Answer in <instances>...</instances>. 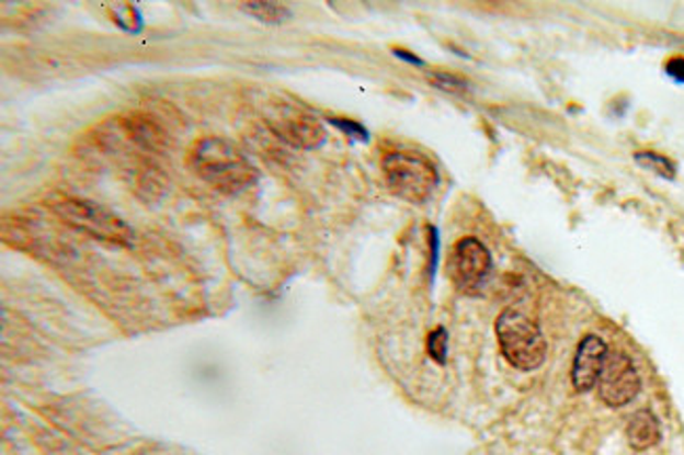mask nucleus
Masks as SVG:
<instances>
[{"instance_id":"nucleus-3","label":"nucleus","mask_w":684,"mask_h":455,"mask_svg":"<svg viewBox=\"0 0 684 455\" xmlns=\"http://www.w3.org/2000/svg\"><path fill=\"white\" fill-rule=\"evenodd\" d=\"M386 184L398 198L421 205L438 186V171L432 162L413 152H392L384 159Z\"/></svg>"},{"instance_id":"nucleus-1","label":"nucleus","mask_w":684,"mask_h":455,"mask_svg":"<svg viewBox=\"0 0 684 455\" xmlns=\"http://www.w3.org/2000/svg\"><path fill=\"white\" fill-rule=\"evenodd\" d=\"M192 167L207 184L230 194L258 182V169L238 148L219 137L201 139L194 146Z\"/></svg>"},{"instance_id":"nucleus-14","label":"nucleus","mask_w":684,"mask_h":455,"mask_svg":"<svg viewBox=\"0 0 684 455\" xmlns=\"http://www.w3.org/2000/svg\"><path fill=\"white\" fill-rule=\"evenodd\" d=\"M665 72L672 81L681 82L684 84V57H674L665 64Z\"/></svg>"},{"instance_id":"nucleus-12","label":"nucleus","mask_w":684,"mask_h":455,"mask_svg":"<svg viewBox=\"0 0 684 455\" xmlns=\"http://www.w3.org/2000/svg\"><path fill=\"white\" fill-rule=\"evenodd\" d=\"M430 82H432L436 89L447 91V93H453V95H464V93H468V89H470V82L464 81V79H459V77H455V75H447V72L430 75Z\"/></svg>"},{"instance_id":"nucleus-16","label":"nucleus","mask_w":684,"mask_h":455,"mask_svg":"<svg viewBox=\"0 0 684 455\" xmlns=\"http://www.w3.org/2000/svg\"><path fill=\"white\" fill-rule=\"evenodd\" d=\"M396 57H400V59H404V61H409V64H415V66H423V61H421L418 55H411L409 52H404V49H395Z\"/></svg>"},{"instance_id":"nucleus-8","label":"nucleus","mask_w":684,"mask_h":455,"mask_svg":"<svg viewBox=\"0 0 684 455\" xmlns=\"http://www.w3.org/2000/svg\"><path fill=\"white\" fill-rule=\"evenodd\" d=\"M606 354H608V349L598 335H585L579 342L573 372H571L573 388L578 393H588L598 384V377L605 367Z\"/></svg>"},{"instance_id":"nucleus-6","label":"nucleus","mask_w":684,"mask_h":455,"mask_svg":"<svg viewBox=\"0 0 684 455\" xmlns=\"http://www.w3.org/2000/svg\"><path fill=\"white\" fill-rule=\"evenodd\" d=\"M598 397L608 407H624L640 393V377L628 354L608 352L603 374L598 377Z\"/></svg>"},{"instance_id":"nucleus-10","label":"nucleus","mask_w":684,"mask_h":455,"mask_svg":"<svg viewBox=\"0 0 684 455\" xmlns=\"http://www.w3.org/2000/svg\"><path fill=\"white\" fill-rule=\"evenodd\" d=\"M242 11L251 13L253 18L267 22V24H278L289 20L290 11L285 4H276V2H251V4H242Z\"/></svg>"},{"instance_id":"nucleus-11","label":"nucleus","mask_w":684,"mask_h":455,"mask_svg":"<svg viewBox=\"0 0 684 455\" xmlns=\"http://www.w3.org/2000/svg\"><path fill=\"white\" fill-rule=\"evenodd\" d=\"M634 159H636L638 164H642L645 169L658 173V175L665 178V180H674V175H676L674 162L670 161V159H665V157H661L658 152H638Z\"/></svg>"},{"instance_id":"nucleus-7","label":"nucleus","mask_w":684,"mask_h":455,"mask_svg":"<svg viewBox=\"0 0 684 455\" xmlns=\"http://www.w3.org/2000/svg\"><path fill=\"white\" fill-rule=\"evenodd\" d=\"M270 125L283 139L299 148H318L324 141V129L312 114L297 107L281 106L270 116Z\"/></svg>"},{"instance_id":"nucleus-13","label":"nucleus","mask_w":684,"mask_h":455,"mask_svg":"<svg viewBox=\"0 0 684 455\" xmlns=\"http://www.w3.org/2000/svg\"><path fill=\"white\" fill-rule=\"evenodd\" d=\"M448 335L443 327L434 329L428 338V354L438 363L445 365L447 363Z\"/></svg>"},{"instance_id":"nucleus-2","label":"nucleus","mask_w":684,"mask_h":455,"mask_svg":"<svg viewBox=\"0 0 684 455\" xmlns=\"http://www.w3.org/2000/svg\"><path fill=\"white\" fill-rule=\"evenodd\" d=\"M495 333L503 359L518 372H535L544 365L548 344L542 329L526 315L508 308L495 322Z\"/></svg>"},{"instance_id":"nucleus-5","label":"nucleus","mask_w":684,"mask_h":455,"mask_svg":"<svg viewBox=\"0 0 684 455\" xmlns=\"http://www.w3.org/2000/svg\"><path fill=\"white\" fill-rule=\"evenodd\" d=\"M491 270V253L478 239L466 237L453 247V253L448 258V274L459 292L478 294L487 285Z\"/></svg>"},{"instance_id":"nucleus-9","label":"nucleus","mask_w":684,"mask_h":455,"mask_svg":"<svg viewBox=\"0 0 684 455\" xmlns=\"http://www.w3.org/2000/svg\"><path fill=\"white\" fill-rule=\"evenodd\" d=\"M626 434H628L631 447L638 452H645V450L658 445L659 436H661L658 418L647 409L636 411L628 422Z\"/></svg>"},{"instance_id":"nucleus-4","label":"nucleus","mask_w":684,"mask_h":455,"mask_svg":"<svg viewBox=\"0 0 684 455\" xmlns=\"http://www.w3.org/2000/svg\"><path fill=\"white\" fill-rule=\"evenodd\" d=\"M52 209L66 224H70L80 232H87L89 237L116 244H127L132 241V228L118 215L105 212L104 207L91 201L59 196L57 201H53Z\"/></svg>"},{"instance_id":"nucleus-15","label":"nucleus","mask_w":684,"mask_h":455,"mask_svg":"<svg viewBox=\"0 0 684 455\" xmlns=\"http://www.w3.org/2000/svg\"><path fill=\"white\" fill-rule=\"evenodd\" d=\"M333 125H338L340 129H343L347 135H354V137H358V139H367L368 135L365 132V127L363 125H358V123H352V121H342V118H333Z\"/></svg>"}]
</instances>
